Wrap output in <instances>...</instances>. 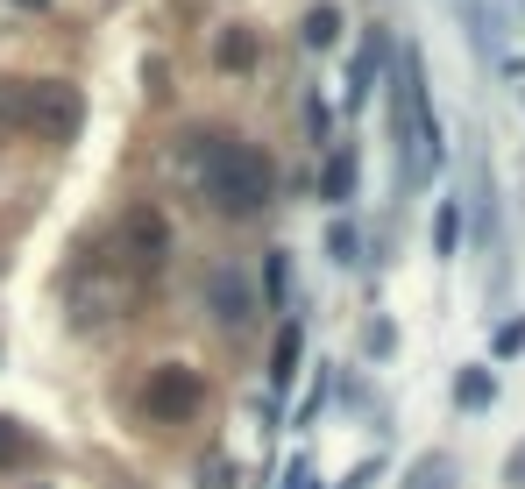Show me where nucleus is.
<instances>
[{"instance_id":"2eb2a0df","label":"nucleus","mask_w":525,"mask_h":489,"mask_svg":"<svg viewBox=\"0 0 525 489\" xmlns=\"http://www.w3.org/2000/svg\"><path fill=\"white\" fill-rule=\"evenodd\" d=\"M199 489H242V468L228 454H213V461H199Z\"/></svg>"},{"instance_id":"f257e3e1","label":"nucleus","mask_w":525,"mask_h":489,"mask_svg":"<svg viewBox=\"0 0 525 489\" xmlns=\"http://www.w3.org/2000/svg\"><path fill=\"white\" fill-rule=\"evenodd\" d=\"M185 163H192V178H199V192H206V206H213V213L256 220V213L277 199V163H270L249 135L199 128V135H192V149H185Z\"/></svg>"},{"instance_id":"0eeeda50","label":"nucleus","mask_w":525,"mask_h":489,"mask_svg":"<svg viewBox=\"0 0 525 489\" xmlns=\"http://www.w3.org/2000/svg\"><path fill=\"white\" fill-rule=\"evenodd\" d=\"M384 71V36H362V50H355V64H348V107H362L369 100V78Z\"/></svg>"},{"instance_id":"7ed1b4c3","label":"nucleus","mask_w":525,"mask_h":489,"mask_svg":"<svg viewBox=\"0 0 525 489\" xmlns=\"http://www.w3.org/2000/svg\"><path fill=\"white\" fill-rule=\"evenodd\" d=\"M0 121L22 128V135H43V142H71L86 128V100L64 78H22V86L0 93Z\"/></svg>"},{"instance_id":"f3484780","label":"nucleus","mask_w":525,"mask_h":489,"mask_svg":"<svg viewBox=\"0 0 525 489\" xmlns=\"http://www.w3.org/2000/svg\"><path fill=\"white\" fill-rule=\"evenodd\" d=\"M525 348V319H511V326H497V355H518Z\"/></svg>"},{"instance_id":"423d86ee","label":"nucleus","mask_w":525,"mask_h":489,"mask_svg":"<svg viewBox=\"0 0 525 489\" xmlns=\"http://www.w3.org/2000/svg\"><path fill=\"white\" fill-rule=\"evenodd\" d=\"M121 249H135L142 270H157V263L171 256V227H164V213H157V206H135V213L121 220Z\"/></svg>"},{"instance_id":"4be33fe9","label":"nucleus","mask_w":525,"mask_h":489,"mask_svg":"<svg viewBox=\"0 0 525 489\" xmlns=\"http://www.w3.org/2000/svg\"><path fill=\"white\" fill-rule=\"evenodd\" d=\"M504 482H511V489H525V447H518V454L504 461Z\"/></svg>"},{"instance_id":"6e6552de","label":"nucleus","mask_w":525,"mask_h":489,"mask_svg":"<svg viewBox=\"0 0 525 489\" xmlns=\"http://www.w3.org/2000/svg\"><path fill=\"white\" fill-rule=\"evenodd\" d=\"M298 362H306V334H298V319H291L284 334H277V355H270V383L291 390L298 383Z\"/></svg>"},{"instance_id":"4468645a","label":"nucleus","mask_w":525,"mask_h":489,"mask_svg":"<svg viewBox=\"0 0 525 489\" xmlns=\"http://www.w3.org/2000/svg\"><path fill=\"white\" fill-rule=\"evenodd\" d=\"M455 241H462V206L447 199V206H440V220H433V256L447 263V256H455Z\"/></svg>"},{"instance_id":"a211bd4d","label":"nucleus","mask_w":525,"mask_h":489,"mask_svg":"<svg viewBox=\"0 0 525 489\" xmlns=\"http://www.w3.org/2000/svg\"><path fill=\"white\" fill-rule=\"evenodd\" d=\"M362 341H369V355H391V341H398V334H391V319H377V326H369Z\"/></svg>"},{"instance_id":"f8f14e48","label":"nucleus","mask_w":525,"mask_h":489,"mask_svg":"<svg viewBox=\"0 0 525 489\" xmlns=\"http://www.w3.org/2000/svg\"><path fill=\"white\" fill-rule=\"evenodd\" d=\"M405 489H455V461H447V454H419Z\"/></svg>"},{"instance_id":"412c9836","label":"nucleus","mask_w":525,"mask_h":489,"mask_svg":"<svg viewBox=\"0 0 525 489\" xmlns=\"http://www.w3.org/2000/svg\"><path fill=\"white\" fill-rule=\"evenodd\" d=\"M284 489H320V482H313V468H306V461H291V475H284Z\"/></svg>"},{"instance_id":"ddd939ff","label":"nucleus","mask_w":525,"mask_h":489,"mask_svg":"<svg viewBox=\"0 0 525 489\" xmlns=\"http://www.w3.org/2000/svg\"><path fill=\"white\" fill-rule=\"evenodd\" d=\"M327 256H334L341 270L362 263V234H355V220H334V227H327Z\"/></svg>"},{"instance_id":"39448f33","label":"nucleus","mask_w":525,"mask_h":489,"mask_svg":"<svg viewBox=\"0 0 525 489\" xmlns=\"http://www.w3.org/2000/svg\"><path fill=\"white\" fill-rule=\"evenodd\" d=\"M206 305H213L220 326H249V319H256V291H249V277H242L235 263H220V270L206 277Z\"/></svg>"},{"instance_id":"20e7f679","label":"nucleus","mask_w":525,"mask_h":489,"mask_svg":"<svg viewBox=\"0 0 525 489\" xmlns=\"http://www.w3.org/2000/svg\"><path fill=\"white\" fill-rule=\"evenodd\" d=\"M199 404H206V383H199L185 362H164L157 376H149V390H142V412L164 419V426H171V419H192Z\"/></svg>"},{"instance_id":"1a4fd4ad","label":"nucleus","mask_w":525,"mask_h":489,"mask_svg":"<svg viewBox=\"0 0 525 489\" xmlns=\"http://www.w3.org/2000/svg\"><path fill=\"white\" fill-rule=\"evenodd\" d=\"M355 178H362V171H355V149H334V156H327V178H320V199H327V206H348V199H355Z\"/></svg>"},{"instance_id":"6ab92c4d","label":"nucleus","mask_w":525,"mask_h":489,"mask_svg":"<svg viewBox=\"0 0 525 489\" xmlns=\"http://www.w3.org/2000/svg\"><path fill=\"white\" fill-rule=\"evenodd\" d=\"M22 447H29V440H22V426H15V419H0V461L22 454Z\"/></svg>"},{"instance_id":"f03ea898","label":"nucleus","mask_w":525,"mask_h":489,"mask_svg":"<svg viewBox=\"0 0 525 489\" xmlns=\"http://www.w3.org/2000/svg\"><path fill=\"white\" fill-rule=\"evenodd\" d=\"M391 128H398V185H426V178L440 171V114H433V93H426L419 50H405Z\"/></svg>"},{"instance_id":"9b49d317","label":"nucleus","mask_w":525,"mask_h":489,"mask_svg":"<svg viewBox=\"0 0 525 489\" xmlns=\"http://www.w3.org/2000/svg\"><path fill=\"white\" fill-rule=\"evenodd\" d=\"M298 36H306V50H334L341 43V8H306Z\"/></svg>"},{"instance_id":"dca6fc26","label":"nucleus","mask_w":525,"mask_h":489,"mask_svg":"<svg viewBox=\"0 0 525 489\" xmlns=\"http://www.w3.org/2000/svg\"><path fill=\"white\" fill-rule=\"evenodd\" d=\"M220 64H242V71H249V64H256V36H249V29H228V36H220Z\"/></svg>"},{"instance_id":"aec40b11","label":"nucleus","mask_w":525,"mask_h":489,"mask_svg":"<svg viewBox=\"0 0 525 489\" xmlns=\"http://www.w3.org/2000/svg\"><path fill=\"white\" fill-rule=\"evenodd\" d=\"M377 475H384V461H362V468H355V475H348L341 489H369V482H377Z\"/></svg>"},{"instance_id":"9d476101","label":"nucleus","mask_w":525,"mask_h":489,"mask_svg":"<svg viewBox=\"0 0 525 489\" xmlns=\"http://www.w3.org/2000/svg\"><path fill=\"white\" fill-rule=\"evenodd\" d=\"M490 397H497V376L490 369H462L455 376V404H462V412H490Z\"/></svg>"},{"instance_id":"5701e85b","label":"nucleus","mask_w":525,"mask_h":489,"mask_svg":"<svg viewBox=\"0 0 525 489\" xmlns=\"http://www.w3.org/2000/svg\"><path fill=\"white\" fill-rule=\"evenodd\" d=\"M15 8H29V15H43V8H50V0H15Z\"/></svg>"}]
</instances>
